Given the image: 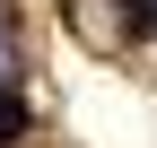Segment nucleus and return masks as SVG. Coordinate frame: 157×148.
Listing matches in <instances>:
<instances>
[{
    "mask_svg": "<svg viewBox=\"0 0 157 148\" xmlns=\"http://www.w3.org/2000/svg\"><path fill=\"white\" fill-rule=\"evenodd\" d=\"M17 131H26V105H17V96H0V148H9Z\"/></svg>",
    "mask_w": 157,
    "mask_h": 148,
    "instance_id": "obj_2",
    "label": "nucleus"
},
{
    "mask_svg": "<svg viewBox=\"0 0 157 148\" xmlns=\"http://www.w3.org/2000/svg\"><path fill=\"white\" fill-rule=\"evenodd\" d=\"M122 26L131 35H157V0H122Z\"/></svg>",
    "mask_w": 157,
    "mask_h": 148,
    "instance_id": "obj_1",
    "label": "nucleus"
}]
</instances>
